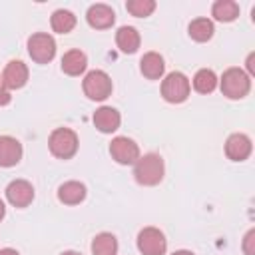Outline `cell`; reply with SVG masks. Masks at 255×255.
I'll return each mask as SVG.
<instances>
[{"label":"cell","mask_w":255,"mask_h":255,"mask_svg":"<svg viewBox=\"0 0 255 255\" xmlns=\"http://www.w3.org/2000/svg\"><path fill=\"white\" fill-rule=\"evenodd\" d=\"M133 175L141 185H157L163 179V159L157 153H145L143 157H137Z\"/></svg>","instance_id":"1"},{"label":"cell","mask_w":255,"mask_h":255,"mask_svg":"<svg viewBox=\"0 0 255 255\" xmlns=\"http://www.w3.org/2000/svg\"><path fill=\"white\" fill-rule=\"evenodd\" d=\"M251 90V80L249 76L239 70V68H229L221 76V92L229 100H241L249 94Z\"/></svg>","instance_id":"2"},{"label":"cell","mask_w":255,"mask_h":255,"mask_svg":"<svg viewBox=\"0 0 255 255\" xmlns=\"http://www.w3.org/2000/svg\"><path fill=\"white\" fill-rule=\"evenodd\" d=\"M50 151L60 159H70L78 151V135L70 128H58L48 139Z\"/></svg>","instance_id":"3"},{"label":"cell","mask_w":255,"mask_h":255,"mask_svg":"<svg viewBox=\"0 0 255 255\" xmlns=\"http://www.w3.org/2000/svg\"><path fill=\"white\" fill-rule=\"evenodd\" d=\"M189 90H191L189 80H187V76L181 74V72H171V74H167L165 80L161 82V96H163L167 102H171V104H181V102H185L187 96H189Z\"/></svg>","instance_id":"4"},{"label":"cell","mask_w":255,"mask_h":255,"mask_svg":"<svg viewBox=\"0 0 255 255\" xmlns=\"http://www.w3.org/2000/svg\"><path fill=\"white\" fill-rule=\"evenodd\" d=\"M84 94L90 100H106L112 94V80L106 72L102 70H92L86 74L84 82H82Z\"/></svg>","instance_id":"5"},{"label":"cell","mask_w":255,"mask_h":255,"mask_svg":"<svg viewBox=\"0 0 255 255\" xmlns=\"http://www.w3.org/2000/svg\"><path fill=\"white\" fill-rule=\"evenodd\" d=\"M28 54L32 56L34 62L38 64H48L54 54H56V42L50 34H44V32H38V34H32L30 40H28Z\"/></svg>","instance_id":"6"},{"label":"cell","mask_w":255,"mask_h":255,"mask_svg":"<svg viewBox=\"0 0 255 255\" xmlns=\"http://www.w3.org/2000/svg\"><path fill=\"white\" fill-rule=\"evenodd\" d=\"M137 249L143 255H163L167 249V241L159 229L143 227L137 235Z\"/></svg>","instance_id":"7"},{"label":"cell","mask_w":255,"mask_h":255,"mask_svg":"<svg viewBox=\"0 0 255 255\" xmlns=\"http://www.w3.org/2000/svg\"><path fill=\"white\" fill-rule=\"evenodd\" d=\"M110 153H112V157H114L118 163L129 165V163H135V161H137V157H139V147H137V143H135L133 139L120 135V137H114V139H112V143H110Z\"/></svg>","instance_id":"8"},{"label":"cell","mask_w":255,"mask_h":255,"mask_svg":"<svg viewBox=\"0 0 255 255\" xmlns=\"http://www.w3.org/2000/svg\"><path fill=\"white\" fill-rule=\"evenodd\" d=\"M6 197L14 207H26L34 199V187L26 179H14L6 187Z\"/></svg>","instance_id":"9"},{"label":"cell","mask_w":255,"mask_h":255,"mask_svg":"<svg viewBox=\"0 0 255 255\" xmlns=\"http://www.w3.org/2000/svg\"><path fill=\"white\" fill-rule=\"evenodd\" d=\"M225 153L233 161H243L251 153V139L245 133H231L225 141Z\"/></svg>","instance_id":"10"},{"label":"cell","mask_w":255,"mask_h":255,"mask_svg":"<svg viewBox=\"0 0 255 255\" xmlns=\"http://www.w3.org/2000/svg\"><path fill=\"white\" fill-rule=\"evenodd\" d=\"M22 159V143L12 135H0V165L12 167Z\"/></svg>","instance_id":"11"},{"label":"cell","mask_w":255,"mask_h":255,"mask_svg":"<svg viewBox=\"0 0 255 255\" xmlns=\"http://www.w3.org/2000/svg\"><path fill=\"white\" fill-rule=\"evenodd\" d=\"M2 80H4V86H6L8 90H18V88H22V86L26 84V80H28V68H26V64L20 62V60L8 62L6 68H4Z\"/></svg>","instance_id":"12"},{"label":"cell","mask_w":255,"mask_h":255,"mask_svg":"<svg viewBox=\"0 0 255 255\" xmlns=\"http://www.w3.org/2000/svg\"><path fill=\"white\" fill-rule=\"evenodd\" d=\"M120 122H122L120 112H118L116 108H110V106H102V108H98L96 114H94V126H96L100 131H104V133L116 131V129L120 128Z\"/></svg>","instance_id":"13"},{"label":"cell","mask_w":255,"mask_h":255,"mask_svg":"<svg viewBox=\"0 0 255 255\" xmlns=\"http://www.w3.org/2000/svg\"><path fill=\"white\" fill-rule=\"evenodd\" d=\"M86 18H88V24L92 28L104 30V28H110L114 24L116 14H114V10L108 4H94V6H90Z\"/></svg>","instance_id":"14"},{"label":"cell","mask_w":255,"mask_h":255,"mask_svg":"<svg viewBox=\"0 0 255 255\" xmlns=\"http://www.w3.org/2000/svg\"><path fill=\"white\" fill-rule=\"evenodd\" d=\"M84 197H86V185L80 181H66L58 189V199L66 205H76L84 201Z\"/></svg>","instance_id":"15"},{"label":"cell","mask_w":255,"mask_h":255,"mask_svg":"<svg viewBox=\"0 0 255 255\" xmlns=\"http://www.w3.org/2000/svg\"><path fill=\"white\" fill-rule=\"evenodd\" d=\"M139 70L145 78L149 80H157L163 76V70H165V64H163V58L157 54V52H147L141 62H139Z\"/></svg>","instance_id":"16"},{"label":"cell","mask_w":255,"mask_h":255,"mask_svg":"<svg viewBox=\"0 0 255 255\" xmlns=\"http://www.w3.org/2000/svg\"><path fill=\"white\" fill-rule=\"evenodd\" d=\"M116 44L122 52L126 54H133L139 48V34L133 26H122L116 32Z\"/></svg>","instance_id":"17"},{"label":"cell","mask_w":255,"mask_h":255,"mask_svg":"<svg viewBox=\"0 0 255 255\" xmlns=\"http://www.w3.org/2000/svg\"><path fill=\"white\" fill-rule=\"evenodd\" d=\"M86 66H88V58L80 50H70L62 58V70L68 76H80L86 70Z\"/></svg>","instance_id":"18"},{"label":"cell","mask_w":255,"mask_h":255,"mask_svg":"<svg viewBox=\"0 0 255 255\" xmlns=\"http://www.w3.org/2000/svg\"><path fill=\"white\" fill-rule=\"evenodd\" d=\"M211 14L219 22H233L239 16V4L233 0H217L211 8Z\"/></svg>","instance_id":"19"},{"label":"cell","mask_w":255,"mask_h":255,"mask_svg":"<svg viewBox=\"0 0 255 255\" xmlns=\"http://www.w3.org/2000/svg\"><path fill=\"white\" fill-rule=\"evenodd\" d=\"M94 255H116L118 253V239L112 233H98L92 241Z\"/></svg>","instance_id":"20"},{"label":"cell","mask_w":255,"mask_h":255,"mask_svg":"<svg viewBox=\"0 0 255 255\" xmlns=\"http://www.w3.org/2000/svg\"><path fill=\"white\" fill-rule=\"evenodd\" d=\"M50 24H52V30L58 32V34H68L74 26H76V16L70 12V10H56L50 18Z\"/></svg>","instance_id":"21"},{"label":"cell","mask_w":255,"mask_h":255,"mask_svg":"<svg viewBox=\"0 0 255 255\" xmlns=\"http://www.w3.org/2000/svg\"><path fill=\"white\" fill-rule=\"evenodd\" d=\"M189 36L195 42H207L213 36V22L209 18H195V20H191Z\"/></svg>","instance_id":"22"},{"label":"cell","mask_w":255,"mask_h":255,"mask_svg":"<svg viewBox=\"0 0 255 255\" xmlns=\"http://www.w3.org/2000/svg\"><path fill=\"white\" fill-rule=\"evenodd\" d=\"M215 86H217V76L213 74V70L203 68L193 76V88L199 94H211L215 90Z\"/></svg>","instance_id":"23"},{"label":"cell","mask_w":255,"mask_h":255,"mask_svg":"<svg viewBox=\"0 0 255 255\" xmlns=\"http://www.w3.org/2000/svg\"><path fill=\"white\" fill-rule=\"evenodd\" d=\"M126 8H128V12H129L131 16L145 18V16H149V14L155 10V2H153V0H129V2L126 4Z\"/></svg>","instance_id":"24"},{"label":"cell","mask_w":255,"mask_h":255,"mask_svg":"<svg viewBox=\"0 0 255 255\" xmlns=\"http://www.w3.org/2000/svg\"><path fill=\"white\" fill-rule=\"evenodd\" d=\"M243 251L245 255H255V229H249L243 237Z\"/></svg>","instance_id":"25"},{"label":"cell","mask_w":255,"mask_h":255,"mask_svg":"<svg viewBox=\"0 0 255 255\" xmlns=\"http://www.w3.org/2000/svg\"><path fill=\"white\" fill-rule=\"evenodd\" d=\"M6 104H10V92L4 86V80L0 76V106H6Z\"/></svg>","instance_id":"26"},{"label":"cell","mask_w":255,"mask_h":255,"mask_svg":"<svg viewBox=\"0 0 255 255\" xmlns=\"http://www.w3.org/2000/svg\"><path fill=\"white\" fill-rule=\"evenodd\" d=\"M247 70H249L251 76H255V54L253 52L247 56Z\"/></svg>","instance_id":"27"},{"label":"cell","mask_w":255,"mask_h":255,"mask_svg":"<svg viewBox=\"0 0 255 255\" xmlns=\"http://www.w3.org/2000/svg\"><path fill=\"white\" fill-rule=\"evenodd\" d=\"M0 255H20L16 249H10V247H6V249H0Z\"/></svg>","instance_id":"28"},{"label":"cell","mask_w":255,"mask_h":255,"mask_svg":"<svg viewBox=\"0 0 255 255\" xmlns=\"http://www.w3.org/2000/svg\"><path fill=\"white\" fill-rule=\"evenodd\" d=\"M171 255H193L191 251H187V249H179V251H173Z\"/></svg>","instance_id":"29"},{"label":"cell","mask_w":255,"mask_h":255,"mask_svg":"<svg viewBox=\"0 0 255 255\" xmlns=\"http://www.w3.org/2000/svg\"><path fill=\"white\" fill-rule=\"evenodd\" d=\"M4 213H6V207H4V203H2V199H0V221H2Z\"/></svg>","instance_id":"30"},{"label":"cell","mask_w":255,"mask_h":255,"mask_svg":"<svg viewBox=\"0 0 255 255\" xmlns=\"http://www.w3.org/2000/svg\"><path fill=\"white\" fill-rule=\"evenodd\" d=\"M60 255H82V253H78V251H64V253H60Z\"/></svg>","instance_id":"31"}]
</instances>
